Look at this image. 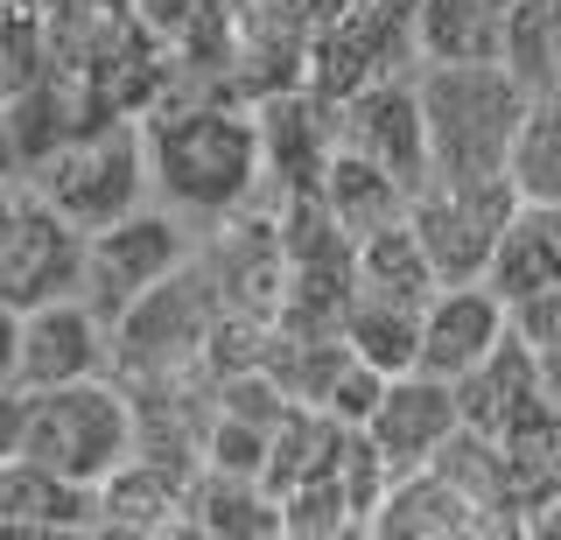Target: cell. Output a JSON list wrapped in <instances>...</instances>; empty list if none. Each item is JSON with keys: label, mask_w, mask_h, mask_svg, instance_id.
I'll return each instance as SVG.
<instances>
[{"label": "cell", "mask_w": 561, "mask_h": 540, "mask_svg": "<svg viewBox=\"0 0 561 540\" xmlns=\"http://www.w3.org/2000/svg\"><path fill=\"white\" fill-rule=\"evenodd\" d=\"M358 282L386 288V295H408V302H428L443 288V274H435L428 246H421L414 218H400V225H379V232L358 239Z\"/></svg>", "instance_id": "cell-23"}, {"label": "cell", "mask_w": 561, "mask_h": 540, "mask_svg": "<svg viewBox=\"0 0 561 540\" xmlns=\"http://www.w3.org/2000/svg\"><path fill=\"white\" fill-rule=\"evenodd\" d=\"M337 119H344V148L373 154V162L393 169L408 189H421L435 176L428 113H421V64L414 71H386L373 84H358L351 99H337Z\"/></svg>", "instance_id": "cell-10"}, {"label": "cell", "mask_w": 561, "mask_h": 540, "mask_svg": "<svg viewBox=\"0 0 561 540\" xmlns=\"http://www.w3.org/2000/svg\"><path fill=\"white\" fill-rule=\"evenodd\" d=\"M105 372H113V323H105L84 295L22 309V358H14V379H22L28 393L70 387V379H105Z\"/></svg>", "instance_id": "cell-12"}, {"label": "cell", "mask_w": 561, "mask_h": 540, "mask_svg": "<svg viewBox=\"0 0 561 540\" xmlns=\"http://www.w3.org/2000/svg\"><path fill=\"white\" fill-rule=\"evenodd\" d=\"M84 267H92V232L78 218H64L49 197L22 189V218L0 246V295L14 309L64 302V295H84Z\"/></svg>", "instance_id": "cell-9"}, {"label": "cell", "mask_w": 561, "mask_h": 540, "mask_svg": "<svg viewBox=\"0 0 561 540\" xmlns=\"http://www.w3.org/2000/svg\"><path fill=\"white\" fill-rule=\"evenodd\" d=\"M540 379H548V393H554V407H561V352H540Z\"/></svg>", "instance_id": "cell-30"}, {"label": "cell", "mask_w": 561, "mask_h": 540, "mask_svg": "<svg viewBox=\"0 0 561 540\" xmlns=\"http://www.w3.org/2000/svg\"><path fill=\"white\" fill-rule=\"evenodd\" d=\"M225 8H239V14H245V8H260V0H225Z\"/></svg>", "instance_id": "cell-31"}, {"label": "cell", "mask_w": 561, "mask_h": 540, "mask_svg": "<svg viewBox=\"0 0 561 540\" xmlns=\"http://www.w3.org/2000/svg\"><path fill=\"white\" fill-rule=\"evenodd\" d=\"M190 533H210V540H267V533H288L280 527V492L267 478H239V470H197L190 484Z\"/></svg>", "instance_id": "cell-18"}, {"label": "cell", "mask_w": 561, "mask_h": 540, "mask_svg": "<svg viewBox=\"0 0 561 540\" xmlns=\"http://www.w3.org/2000/svg\"><path fill=\"white\" fill-rule=\"evenodd\" d=\"M505 64L526 92L554 84L561 71V0H513V28H505Z\"/></svg>", "instance_id": "cell-25"}, {"label": "cell", "mask_w": 561, "mask_h": 540, "mask_svg": "<svg viewBox=\"0 0 561 540\" xmlns=\"http://www.w3.org/2000/svg\"><path fill=\"white\" fill-rule=\"evenodd\" d=\"M414 64H421V0H351L316 36L309 84L330 99H351L358 84L386 71H414Z\"/></svg>", "instance_id": "cell-8"}, {"label": "cell", "mask_w": 561, "mask_h": 540, "mask_svg": "<svg viewBox=\"0 0 561 540\" xmlns=\"http://www.w3.org/2000/svg\"><path fill=\"white\" fill-rule=\"evenodd\" d=\"M323 204L337 211V225L351 239H365V232H379V225H400L414 211V189L393 176V169H379L373 154H358V148H337V162H330V176H323Z\"/></svg>", "instance_id": "cell-21"}, {"label": "cell", "mask_w": 561, "mask_h": 540, "mask_svg": "<svg viewBox=\"0 0 561 540\" xmlns=\"http://www.w3.org/2000/svg\"><path fill=\"white\" fill-rule=\"evenodd\" d=\"M225 317V295L210 282L204 253L190 267H175L169 282H154L127 317L113 323V372L119 379H162V372H190L210 352V330Z\"/></svg>", "instance_id": "cell-5"}, {"label": "cell", "mask_w": 561, "mask_h": 540, "mask_svg": "<svg viewBox=\"0 0 561 540\" xmlns=\"http://www.w3.org/2000/svg\"><path fill=\"white\" fill-rule=\"evenodd\" d=\"M526 99L534 92L513 78V64H428L421 57V113H428L435 176H513Z\"/></svg>", "instance_id": "cell-2"}, {"label": "cell", "mask_w": 561, "mask_h": 540, "mask_svg": "<svg viewBox=\"0 0 561 540\" xmlns=\"http://www.w3.org/2000/svg\"><path fill=\"white\" fill-rule=\"evenodd\" d=\"M134 449H140V414H134V393H127L119 372L70 379V387H43L28 400L22 457L64 470V478L105 484Z\"/></svg>", "instance_id": "cell-3"}, {"label": "cell", "mask_w": 561, "mask_h": 540, "mask_svg": "<svg viewBox=\"0 0 561 540\" xmlns=\"http://www.w3.org/2000/svg\"><path fill=\"white\" fill-rule=\"evenodd\" d=\"M140 127H148L154 197L197 218L204 232L267 189L260 113L245 99H169V106L140 113Z\"/></svg>", "instance_id": "cell-1"}, {"label": "cell", "mask_w": 561, "mask_h": 540, "mask_svg": "<svg viewBox=\"0 0 561 540\" xmlns=\"http://www.w3.org/2000/svg\"><path fill=\"white\" fill-rule=\"evenodd\" d=\"M28 189H35V197H49L64 218H78L84 232H99V225L140 211L148 189H154L148 127H140L134 113H119V119H105V127L78 134L70 148H57L49 162L28 169Z\"/></svg>", "instance_id": "cell-4"}, {"label": "cell", "mask_w": 561, "mask_h": 540, "mask_svg": "<svg viewBox=\"0 0 561 540\" xmlns=\"http://www.w3.org/2000/svg\"><path fill=\"white\" fill-rule=\"evenodd\" d=\"M267 8H274V14H288V22H295V28H309V36H323V28L337 22L351 0H267Z\"/></svg>", "instance_id": "cell-28"}, {"label": "cell", "mask_w": 561, "mask_h": 540, "mask_svg": "<svg viewBox=\"0 0 561 540\" xmlns=\"http://www.w3.org/2000/svg\"><path fill=\"white\" fill-rule=\"evenodd\" d=\"M554 84H561V71H554Z\"/></svg>", "instance_id": "cell-32"}, {"label": "cell", "mask_w": 561, "mask_h": 540, "mask_svg": "<svg viewBox=\"0 0 561 540\" xmlns=\"http://www.w3.org/2000/svg\"><path fill=\"white\" fill-rule=\"evenodd\" d=\"M0 533H99V484L35 457H0Z\"/></svg>", "instance_id": "cell-15"}, {"label": "cell", "mask_w": 561, "mask_h": 540, "mask_svg": "<svg viewBox=\"0 0 561 540\" xmlns=\"http://www.w3.org/2000/svg\"><path fill=\"white\" fill-rule=\"evenodd\" d=\"M513 183L534 204H561V84H540L526 99L519 141H513Z\"/></svg>", "instance_id": "cell-24"}, {"label": "cell", "mask_w": 561, "mask_h": 540, "mask_svg": "<svg viewBox=\"0 0 561 540\" xmlns=\"http://www.w3.org/2000/svg\"><path fill=\"white\" fill-rule=\"evenodd\" d=\"M421 309L428 302H408V295H386V288H351L344 302V337L358 358H373L379 372H414L421 365Z\"/></svg>", "instance_id": "cell-22"}, {"label": "cell", "mask_w": 561, "mask_h": 540, "mask_svg": "<svg viewBox=\"0 0 561 540\" xmlns=\"http://www.w3.org/2000/svg\"><path fill=\"white\" fill-rule=\"evenodd\" d=\"M484 282L499 288L505 302H526V295H540V288L561 282V204H534V197L519 204Z\"/></svg>", "instance_id": "cell-19"}, {"label": "cell", "mask_w": 561, "mask_h": 540, "mask_svg": "<svg viewBox=\"0 0 561 540\" xmlns=\"http://www.w3.org/2000/svg\"><path fill=\"white\" fill-rule=\"evenodd\" d=\"M505 330H513V302L491 282H443L421 309V372L463 379L505 344Z\"/></svg>", "instance_id": "cell-14"}, {"label": "cell", "mask_w": 561, "mask_h": 540, "mask_svg": "<svg viewBox=\"0 0 561 540\" xmlns=\"http://www.w3.org/2000/svg\"><path fill=\"white\" fill-rule=\"evenodd\" d=\"M373 533H386V540H463V533H484V505L428 463V470L393 478L386 505L373 513Z\"/></svg>", "instance_id": "cell-17"}, {"label": "cell", "mask_w": 561, "mask_h": 540, "mask_svg": "<svg viewBox=\"0 0 561 540\" xmlns=\"http://www.w3.org/2000/svg\"><path fill=\"white\" fill-rule=\"evenodd\" d=\"M260 148H267V189L274 197H295V189H323L330 162L344 148V119L337 99L316 92V84H295L280 99H260Z\"/></svg>", "instance_id": "cell-11"}, {"label": "cell", "mask_w": 561, "mask_h": 540, "mask_svg": "<svg viewBox=\"0 0 561 540\" xmlns=\"http://www.w3.org/2000/svg\"><path fill=\"white\" fill-rule=\"evenodd\" d=\"M190 484L197 470L134 457L99 484V533H190Z\"/></svg>", "instance_id": "cell-16"}, {"label": "cell", "mask_w": 561, "mask_h": 540, "mask_svg": "<svg viewBox=\"0 0 561 540\" xmlns=\"http://www.w3.org/2000/svg\"><path fill=\"white\" fill-rule=\"evenodd\" d=\"M204 246V225L183 218L175 204H140V211L113 218L92 232V267H84V302L105 323H119L154 282H169L175 267H190Z\"/></svg>", "instance_id": "cell-6"}, {"label": "cell", "mask_w": 561, "mask_h": 540, "mask_svg": "<svg viewBox=\"0 0 561 540\" xmlns=\"http://www.w3.org/2000/svg\"><path fill=\"white\" fill-rule=\"evenodd\" d=\"M513 330L534 344V352H561V282L526 295V302H513Z\"/></svg>", "instance_id": "cell-27"}, {"label": "cell", "mask_w": 561, "mask_h": 540, "mask_svg": "<svg viewBox=\"0 0 561 540\" xmlns=\"http://www.w3.org/2000/svg\"><path fill=\"white\" fill-rule=\"evenodd\" d=\"M463 428V400H456V379H435V372H393V387L386 400L373 407V449L386 463H393V478H408V470H428L443 457V443Z\"/></svg>", "instance_id": "cell-13"}, {"label": "cell", "mask_w": 561, "mask_h": 540, "mask_svg": "<svg viewBox=\"0 0 561 540\" xmlns=\"http://www.w3.org/2000/svg\"><path fill=\"white\" fill-rule=\"evenodd\" d=\"M14 358H22V309L0 295V372H14Z\"/></svg>", "instance_id": "cell-29"}, {"label": "cell", "mask_w": 561, "mask_h": 540, "mask_svg": "<svg viewBox=\"0 0 561 540\" xmlns=\"http://www.w3.org/2000/svg\"><path fill=\"white\" fill-rule=\"evenodd\" d=\"M513 0H421V57L428 64H505Z\"/></svg>", "instance_id": "cell-20"}, {"label": "cell", "mask_w": 561, "mask_h": 540, "mask_svg": "<svg viewBox=\"0 0 561 540\" xmlns=\"http://www.w3.org/2000/svg\"><path fill=\"white\" fill-rule=\"evenodd\" d=\"M280 527H288L295 540H337V533H365V527H358V505H351V492L337 484V470H330V478L295 484V492H280Z\"/></svg>", "instance_id": "cell-26"}, {"label": "cell", "mask_w": 561, "mask_h": 540, "mask_svg": "<svg viewBox=\"0 0 561 540\" xmlns=\"http://www.w3.org/2000/svg\"><path fill=\"white\" fill-rule=\"evenodd\" d=\"M519 204L526 197L513 176H428L414 189L408 218H414V232L443 282H484Z\"/></svg>", "instance_id": "cell-7"}]
</instances>
